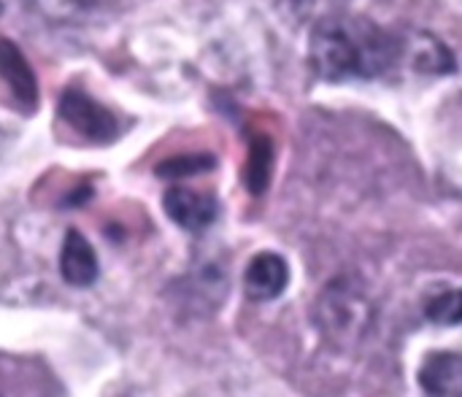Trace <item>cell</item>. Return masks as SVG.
Returning <instances> with one entry per match:
<instances>
[{
  "label": "cell",
  "mask_w": 462,
  "mask_h": 397,
  "mask_svg": "<svg viewBox=\"0 0 462 397\" xmlns=\"http://www.w3.org/2000/svg\"><path fill=\"white\" fill-rule=\"evenodd\" d=\"M214 157L211 154H184V157H171L165 162H160L154 168V173L160 179H171V181H179V179H187V176H198V173H206L214 168Z\"/></svg>",
  "instance_id": "obj_13"
},
{
  "label": "cell",
  "mask_w": 462,
  "mask_h": 397,
  "mask_svg": "<svg viewBox=\"0 0 462 397\" xmlns=\"http://www.w3.org/2000/svg\"><path fill=\"white\" fill-rule=\"evenodd\" d=\"M271 162H273V146L265 135H257L249 146V157H246V171H244V181L249 187L252 195H260L268 189L271 184Z\"/></svg>",
  "instance_id": "obj_11"
},
{
  "label": "cell",
  "mask_w": 462,
  "mask_h": 397,
  "mask_svg": "<svg viewBox=\"0 0 462 397\" xmlns=\"http://www.w3.org/2000/svg\"><path fill=\"white\" fill-rule=\"evenodd\" d=\"M290 284V263L279 252H257L244 271V292L254 303H271Z\"/></svg>",
  "instance_id": "obj_5"
},
{
  "label": "cell",
  "mask_w": 462,
  "mask_h": 397,
  "mask_svg": "<svg viewBox=\"0 0 462 397\" xmlns=\"http://www.w3.org/2000/svg\"><path fill=\"white\" fill-rule=\"evenodd\" d=\"M425 317H428V322L441 325V328H455V325H460V290L449 287V290L433 292V295L425 300Z\"/></svg>",
  "instance_id": "obj_12"
},
{
  "label": "cell",
  "mask_w": 462,
  "mask_h": 397,
  "mask_svg": "<svg viewBox=\"0 0 462 397\" xmlns=\"http://www.w3.org/2000/svg\"><path fill=\"white\" fill-rule=\"evenodd\" d=\"M0 78L8 87L11 97L24 111H35L38 108V78H35V70L27 62L24 51L14 41H8V38H0Z\"/></svg>",
  "instance_id": "obj_7"
},
{
  "label": "cell",
  "mask_w": 462,
  "mask_h": 397,
  "mask_svg": "<svg viewBox=\"0 0 462 397\" xmlns=\"http://www.w3.org/2000/svg\"><path fill=\"white\" fill-rule=\"evenodd\" d=\"M401 57L411 62L420 73L447 76L455 73V54L447 49L444 41H439L430 32H414L409 38H401Z\"/></svg>",
  "instance_id": "obj_9"
},
{
  "label": "cell",
  "mask_w": 462,
  "mask_h": 397,
  "mask_svg": "<svg viewBox=\"0 0 462 397\" xmlns=\"http://www.w3.org/2000/svg\"><path fill=\"white\" fill-rule=\"evenodd\" d=\"M0 14H3V3H0Z\"/></svg>",
  "instance_id": "obj_14"
},
{
  "label": "cell",
  "mask_w": 462,
  "mask_h": 397,
  "mask_svg": "<svg viewBox=\"0 0 462 397\" xmlns=\"http://www.w3.org/2000/svg\"><path fill=\"white\" fill-rule=\"evenodd\" d=\"M60 273H62L65 284H70L76 290L92 287L100 276V260H97L92 244L76 227L65 230V238L60 246Z\"/></svg>",
  "instance_id": "obj_6"
},
{
  "label": "cell",
  "mask_w": 462,
  "mask_h": 397,
  "mask_svg": "<svg viewBox=\"0 0 462 397\" xmlns=\"http://www.w3.org/2000/svg\"><path fill=\"white\" fill-rule=\"evenodd\" d=\"M162 208L168 219L187 233H206L219 217V200L206 189H192L173 181L162 195Z\"/></svg>",
  "instance_id": "obj_4"
},
{
  "label": "cell",
  "mask_w": 462,
  "mask_h": 397,
  "mask_svg": "<svg viewBox=\"0 0 462 397\" xmlns=\"http://www.w3.org/2000/svg\"><path fill=\"white\" fill-rule=\"evenodd\" d=\"M420 387L433 397H460L462 357L460 352H428L420 365Z\"/></svg>",
  "instance_id": "obj_8"
},
{
  "label": "cell",
  "mask_w": 462,
  "mask_h": 397,
  "mask_svg": "<svg viewBox=\"0 0 462 397\" xmlns=\"http://www.w3.org/2000/svg\"><path fill=\"white\" fill-rule=\"evenodd\" d=\"M401 60V38L365 16L328 14L309 38V62L325 81L376 78Z\"/></svg>",
  "instance_id": "obj_1"
},
{
  "label": "cell",
  "mask_w": 462,
  "mask_h": 397,
  "mask_svg": "<svg viewBox=\"0 0 462 397\" xmlns=\"http://www.w3.org/2000/svg\"><path fill=\"white\" fill-rule=\"evenodd\" d=\"M24 8L49 24H81L92 16L95 0H24Z\"/></svg>",
  "instance_id": "obj_10"
},
{
  "label": "cell",
  "mask_w": 462,
  "mask_h": 397,
  "mask_svg": "<svg viewBox=\"0 0 462 397\" xmlns=\"http://www.w3.org/2000/svg\"><path fill=\"white\" fill-rule=\"evenodd\" d=\"M60 119L89 143H111L119 135V119L100 100L79 87H68L60 97Z\"/></svg>",
  "instance_id": "obj_3"
},
{
  "label": "cell",
  "mask_w": 462,
  "mask_h": 397,
  "mask_svg": "<svg viewBox=\"0 0 462 397\" xmlns=\"http://www.w3.org/2000/svg\"><path fill=\"white\" fill-rule=\"evenodd\" d=\"M374 303L365 287L352 276H338L322 287L314 303V325L336 349L357 346L374 325Z\"/></svg>",
  "instance_id": "obj_2"
}]
</instances>
